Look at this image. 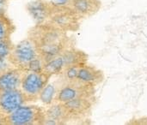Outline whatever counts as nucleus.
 Returning <instances> with one entry per match:
<instances>
[{
    "label": "nucleus",
    "mask_w": 147,
    "mask_h": 125,
    "mask_svg": "<svg viewBox=\"0 0 147 125\" xmlns=\"http://www.w3.org/2000/svg\"><path fill=\"white\" fill-rule=\"evenodd\" d=\"M54 7L51 0H33L26 4V10L35 23L47 22Z\"/></svg>",
    "instance_id": "obj_10"
},
{
    "label": "nucleus",
    "mask_w": 147,
    "mask_h": 125,
    "mask_svg": "<svg viewBox=\"0 0 147 125\" xmlns=\"http://www.w3.org/2000/svg\"><path fill=\"white\" fill-rule=\"evenodd\" d=\"M27 37L34 42L40 55L47 62L65 49L75 45L74 39L69 36L67 32L49 22L35 23L28 30Z\"/></svg>",
    "instance_id": "obj_1"
},
{
    "label": "nucleus",
    "mask_w": 147,
    "mask_h": 125,
    "mask_svg": "<svg viewBox=\"0 0 147 125\" xmlns=\"http://www.w3.org/2000/svg\"><path fill=\"white\" fill-rule=\"evenodd\" d=\"M90 97H96V88L75 80L72 82H64V84L59 89L56 101L65 103L78 98Z\"/></svg>",
    "instance_id": "obj_7"
},
{
    "label": "nucleus",
    "mask_w": 147,
    "mask_h": 125,
    "mask_svg": "<svg viewBox=\"0 0 147 125\" xmlns=\"http://www.w3.org/2000/svg\"><path fill=\"white\" fill-rule=\"evenodd\" d=\"M22 70L11 66L0 73V92L21 88L24 75Z\"/></svg>",
    "instance_id": "obj_13"
},
{
    "label": "nucleus",
    "mask_w": 147,
    "mask_h": 125,
    "mask_svg": "<svg viewBox=\"0 0 147 125\" xmlns=\"http://www.w3.org/2000/svg\"><path fill=\"white\" fill-rule=\"evenodd\" d=\"M68 124H70V119L64 103L54 101L46 107V120L44 125H65Z\"/></svg>",
    "instance_id": "obj_12"
},
{
    "label": "nucleus",
    "mask_w": 147,
    "mask_h": 125,
    "mask_svg": "<svg viewBox=\"0 0 147 125\" xmlns=\"http://www.w3.org/2000/svg\"><path fill=\"white\" fill-rule=\"evenodd\" d=\"M52 77L44 70L39 71H25L21 83V89L35 102L39 100L40 92L48 84Z\"/></svg>",
    "instance_id": "obj_6"
},
{
    "label": "nucleus",
    "mask_w": 147,
    "mask_h": 125,
    "mask_svg": "<svg viewBox=\"0 0 147 125\" xmlns=\"http://www.w3.org/2000/svg\"><path fill=\"white\" fill-rule=\"evenodd\" d=\"M96 101V97H90L78 98L64 103L69 116L70 124L88 120L92 113Z\"/></svg>",
    "instance_id": "obj_8"
},
{
    "label": "nucleus",
    "mask_w": 147,
    "mask_h": 125,
    "mask_svg": "<svg viewBox=\"0 0 147 125\" xmlns=\"http://www.w3.org/2000/svg\"><path fill=\"white\" fill-rule=\"evenodd\" d=\"M70 7L82 18L95 15L102 8L101 0H71Z\"/></svg>",
    "instance_id": "obj_14"
},
{
    "label": "nucleus",
    "mask_w": 147,
    "mask_h": 125,
    "mask_svg": "<svg viewBox=\"0 0 147 125\" xmlns=\"http://www.w3.org/2000/svg\"><path fill=\"white\" fill-rule=\"evenodd\" d=\"M45 120L46 107L26 104L5 115L4 125H44Z\"/></svg>",
    "instance_id": "obj_3"
},
{
    "label": "nucleus",
    "mask_w": 147,
    "mask_h": 125,
    "mask_svg": "<svg viewBox=\"0 0 147 125\" xmlns=\"http://www.w3.org/2000/svg\"><path fill=\"white\" fill-rule=\"evenodd\" d=\"M34 102L21 88L0 92V113L8 115L18 107Z\"/></svg>",
    "instance_id": "obj_9"
},
{
    "label": "nucleus",
    "mask_w": 147,
    "mask_h": 125,
    "mask_svg": "<svg viewBox=\"0 0 147 125\" xmlns=\"http://www.w3.org/2000/svg\"><path fill=\"white\" fill-rule=\"evenodd\" d=\"M14 45L11 38L0 40V60L8 58L14 48Z\"/></svg>",
    "instance_id": "obj_18"
},
{
    "label": "nucleus",
    "mask_w": 147,
    "mask_h": 125,
    "mask_svg": "<svg viewBox=\"0 0 147 125\" xmlns=\"http://www.w3.org/2000/svg\"><path fill=\"white\" fill-rule=\"evenodd\" d=\"M39 55L40 53L35 45L27 37L14 45V48L7 59L12 66L26 71L31 61Z\"/></svg>",
    "instance_id": "obj_5"
},
{
    "label": "nucleus",
    "mask_w": 147,
    "mask_h": 125,
    "mask_svg": "<svg viewBox=\"0 0 147 125\" xmlns=\"http://www.w3.org/2000/svg\"><path fill=\"white\" fill-rule=\"evenodd\" d=\"M53 3L59 4V5H65V6H70L71 0H51Z\"/></svg>",
    "instance_id": "obj_21"
},
{
    "label": "nucleus",
    "mask_w": 147,
    "mask_h": 125,
    "mask_svg": "<svg viewBox=\"0 0 147 125\" xmlns=\"http://www.w3.org/2000/svg\"><path fill=\"white\" fill-rule=\"evenodd\" d=\"M89 55L83 50L76 47L75 45L71 46L60 54L47 62L44 70L49 73L52 76H59L62 71L71 65H84L88 63Z\"/></svg>",
    "instance_id": "obj_2"
},
{
    "label": "nucleus",
    "mask_w": 147,
    "mask_h": 125,
    "mask_svg": "<svg viewBox=\"0 0 147 125\" xmlns=\"http://www.w3.org/2000/svg\"><path fill=\"white\" fill-rule=\"evenodd\" d=\"M80 67H81L80 65H71V66H69V67L65 68L59 76H62V79L64 80V82H72V81H75V80H77L78 70H79Z\"/></svg>",
    "instance_id": "obj_17"
},
{
    "label": "nucleus",
    "mask_w": 147,
    "mask_h": 125,
    "mask_svg": "<svg viewBox=\"0 0 147 125\" xmlns=\"http://www.w3.org/2000/svg\"><path fill=\"white\" fill-rule=\"evenodd\" d=\"M16 30V27L7 13L0 14V40L11 38Z\"/></svg>",
    "instance_id": "obj_16"
},
{
    "label": "nucleus",
    "mask_w": 147,
    "mask_h": 125,
    "mask_svg": "<svg viewBox=\"0 0 147 125\" xmlns=\"http://www.w3.org/2000/svg\"><path fill=\"white\" fill-rule=\"evenodd\" d=\"M9 0H0V14H6Z\"/></svg>",
    "instance_id": "obj_20"
},
{
    "label": "nucleus",
    "mask_w": 147,
    "mask_h": 125,
    "mask_svg": "<svg viewBox=\"0 0 147 125\" xmlns=\"http://www.w3.org/2000/svg\"><path fill=\"white\" fill-rule=\"evenodd\" d=\"M105 75L103 71L94 65H90L88 63L80 67L78 74L77 80L82 83L96 88L103 82Z\"/></svg>",
    "instance_id": "obj_11"
},
{
    "label": "nucleus",
    "mask_w": 147,
    "mask_h": 125,
    "mask_svg": "<svg viewBox=\"0 0 147 125\" xmlns=\"http://www.w3.org/2000/svg\"><path fill=\"white\" fill-rule=\"evenodd\" d=\"M61 86V85H60ZM60 86H58L56 82H48V84L42 89L40 94L39 100L46 106H50L54 101H56V97Z\"/></svg>",
    "instance_id": "obj_15"
},
{
    "label": "nucleus",
    "mask_w": 147,
    "mask_h": 125,
    "mask_svg": "<svg viewBox=\"0 0 147 125\" xmlns=\"http://www.w3.org/2000/svg\"><path fill=\"white\" fill-rule=\"evenodd\" d=\"M4 117L5 115L0 113V125H4Z\"/></svg>",
    "instance_id": "obj_22"
},
{
    "label": "nucleus",
    "mask_w": 147,
    "mask_h": 125,
    "mask_svg": "<svg viewBox=\"0 0 147 125\" xmlns=\"http://www.w3.org/2000/svg\"><path fill=\"white\" fill-rule=\"evenodd\" d=\"M82 20L70 6L54 3L53 12L47 22L65 32L74 33L80 29Z\"/></svg>",
    "instance_id": "obj_4"
},
{
    "label": "nucleus",
    "mask_w": 147,
    "mask_h": 125,
    "mask_svg": "<svg viewBox=\"0 0 147 125\" xmlns=\"http://www.w3.org/2000/svg\"><path fill=\"white\" fill-rule=\"evenodd\" d=\"M127 124L147 125V117H141V118H134L133 120H130V122L127 123Z\"/></svg>",
    "instance_id": "obj_19"
}]
</instances>
